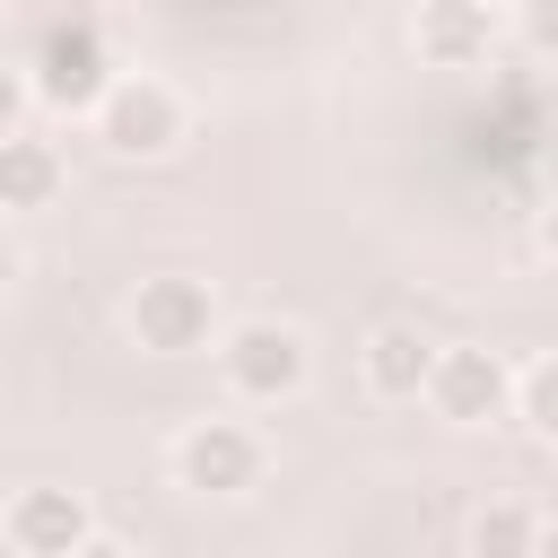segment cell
Listing matches in <instances>:
<instances>
[{
    "mask_svg": "<svg viewBox=\"0 0 558 558\" xmlns=\"http://www.w3.org/2000/svg\"><path fill=\"white\" fill-rule=\"evenodd\" d=\"M0 541L17 558H87L96 506H87V488H17L0 506Z\"/></svg>",
    "mask_w": 558,
    "mask_h": 558,
    "instance_id": "7",
    "label": "cell"
},
{
    "mask_svg": "<svg viewBox=\"0 0 558 558\" xmlns=\"http://www.w3.org/2000/svg\"><path fill=\"white\" fill-rule=\"evenodd\" d=\"M514 418L532 427V445H558V349L514 366Z\"/></svg>",
    "mask_w": 558,
    "mask_h": 558,
    "instance_id": "12",
    "label": "cell"
},
{
    "mask_svg": "<svg viewBox=\"0 0 558 558\" xmlns=\"http://www.w3.org/2000/svg\"><path fill=\"white\" fill-rule=\"evenodd\" d=\"M113 44H105V26L96 17H52L44 26V44H35V61H26V78H35V105L44 113H61V122H87L96 113V96L113 87Z\"/></svg>",
    "mask_w": 558,
    "mask_h": 558,
    "instance_id": "3",
    "label": "cell"
},
{
    "mask_svg": "<svg viewBox=\"0 0 558 558\" xmlns=\"http://www.w3.org/2000/svg\"><path fill=\"white\" fill-rule=\"evenodd\" d=\"M532 549H558V514H541V541Z\"/></svg>",
    "mask_w": 558,
    "mask_h": 558,
    "instance_id": "17",
    "label": "cell"
},
{
    "mask_svg": "<svg viewBox=\"0 0 558 558\" xmlns=\"http://www.w3.org/2000/svg\"><path fill=\"white\" fill-rule=\"evenodd\" d=\"M122 323L148 357H201V349H218V288L192 279V270H157V279L131 288Z\"/></svg>",
    "mask_w": 558,
    "mask_h": 558,
    "instance_id": "5",
    "label": "cell"
},
{
    "mask_svg": "<svg viewBox=\"0 0 558 558\" xmlns=\"http://www.w3.org/2000/svg\"><path fill=\"white\" fill-rule=\"evenodd\" d=\"M218 375L244 410H279L314 384V340L288 323V314H244V323H218Z\"/></svg>",
    "mask_w": 558,
    "mask_h": 558,
    "instance_id": "1",
    "label": "cell"
},
{
    "mask_svg": "<svg viewBox=\"0 0 558 558\" xmlns=\"http://www.w3.org/2000/svg\"><path fill=\"white\" fill-rule=\"evenodd\" d=\"M418 401L445 427H497V418H514V366L488 340H436V366H427Z\"/></svg>",
    "mask_w": 558,
    "mask_h": 558,
    "instance_id": "6",
    "label": "cell"
},
{
    "mask_svg": "<svg viewBox=\"0 0 558 558\" xmlns=\"http://www.w3.org/2000/svg\"><path fill=\"white\" fill-rule=\"evenodd\" d=\"M166 471H174V488H192V497H253L262 471H270V445H262L253 418L209 410V418H192V427L166 445Z\"/></svg>",
    "mask_w": 558,
    "mask_h": 558,
    "instance_id": "4",
    "label": "cell"
},
{
    "mask_svg": "<svg viewBox=\"0 0 558 558\" xmlns=\"http://www.w3.org/2000/svg\"><path fill=\"white\" fill-rule=\"evenodd\" d=\"M549 192H558V148H549Z\"/></svg>",
    "mask_w": 558,
    "mask_h": 558,
    "instance_id": "18",
    "label": "cell"
},
{
    "mask_svg": "<svg viewBox=\"0 0 558 558\" xmlns=\"http://www.w3.org/2000/svg\"><path fill=\"white\" fill-rule=\"evenodd\" d=\"M427 366H436V340L418 323H375L357 340V375H366L375 401H418L427 392Z\"/></svg>",
    "mask_w": 558,
    "mask_h": 558,
    "instance_id": "10",
    "label": "cell"
},
{
    "mask_svg": "<svg viewBox=\"0 0 558 558\" xmlns=\"http://www.w3.org/2000/svg\"><path fill=\"white\" fill-rule=\"evenodd\" d=\"M532 253H541V262H558V192L532 209Z\"/></svg>",
    "mask_w": 558,
    "mask_h": 558,
    "instance_id": "15",
    "label": "cell"
},
{
    "mask_svg": "<svg viewBox=\"0 0 558 558\" xmlns=\"http://www.w3.org/2000/svg\"><path fill=\"white\" fill-rule=\"evenodd\" d=\"M506 44V17L488 0H418L410 9V52L427 70H488Z\"/></svg>",
    "mask_w": 558,
    "mask_h": 558,
    "instance_id": "8",
    "label": "cell"
},
{
    "mask_svg": "<svg viewBox=\"0 0 558 558\" xmlns=\"http://www.w3.org/2000/svg\"><path fill=\"white\" fill-rule=\"evenodd\" d=\"M514 35L532 61H558V0H514Z\"/></svg>",
    "mask_w": 558,
    "mask_h": 558,
    "instance_id": "13",
    "label": "cell"
},
{
    "mask_svg": "<svg viewBox=\"0 0 558 558\" xmlns=\"http://www.w3.org/2000/svg\"><path fill=\"white\" fill-rule=\"evenodd\" d=\"M35 113V78H26V61H0V131H17Z\"/></svg>",
    "mask_w": 558,
    "mask_h": 558,
    "instance_id": "14",
    "label": "cell"
},
{
    "mask_svg": "<svg viewBox=\"0 0 558 558\" xmlns=\"http://www.w3.org/2000/svg\"><path fill=\"white\" fill-rule=\"evenodd\" d=\"M183 96L157 78V70H113V87L96 96V113H87V131H96V148L105 157H122V166H157V157H174L183 148Z\"/></svg>",
    "mask_w": 558,
    "mask_h": 558,
    "instance_id": "2",
    "label": "cell"
},
{
    "mask_svg": "<svg viewBox=\"0 0 558 558\" xmlns=\"http://www.w3.org/2000/svg\"><path fill=\"white\" fill-rule=\"evenodd\" d=\"M17 270H26V262H17V244H9V227H0V296L17 288Z\"/></svg>",
    "mask_w": 558,
    "mask_h": 558,
    "instance_id": "16",
    "label": "cell"
},
{
    "mask_svg": "<svg viewBox=\"0 0 558 558\" xmlns=\"http://www.w3.org/2000/svg\"><path fill=\"white\" fill-rule=\"evenodd\" d=\"M61 183H70L61 140H44V131H26V122L0 131V218H35V209H52Z\"/></svg>",
    "mask_w": 558,
    "mask_h": 558,
    "instance_id": "9",
    "label": "cell"
},
{
    "mask_svg": "<svg viewBox=\"0 0 558 558\" xmlns=\"http://www.w3.org/2000/svg\"><path fill=\"white\" fill-rule=\"evenodd\" d=\"M541 541V514L532 506H480L471 523H462V549H480V558H514V549H532Z\"/></svg>",
    "mask_w": 558,
    "mask_h": 558,
    "instance_id": "11",
    "label": "cell"
}]
</instances>
